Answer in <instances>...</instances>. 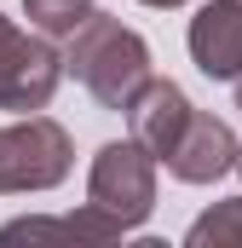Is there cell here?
<instances>
[{"instance_id":"6da1fadb","label":"cell","mask_w":242,"mask_h":248,"mask_svg":"<svg viewBox=\"0 0 242 248\" xmlns=\"http://www.w3.org/2000/svg\"><path fill=\"white\" fill-rule=\"evenodd\" d=\"M63 69L87 87V98L98 110H127L133 93L156 75L150 69V41L121 23L110 12H92L75 35H69V52H63Z\"/></svg>"},{"instance_id":"7a4b0ae2","label":"cell","mask_w":242,"mask_h":248,"mask_svg":"<svg viewBox=\"0 0 242 248\" xmlns=\"http://www.w3.org/2000/svg\"><path fill=\"white\" fill-rule=\"evenodd\" d=\"M75 168V139L69 127L29 110L0 127V196H29V190H58Z\"/></svg>"},{"instance_id":"3957f363","label":"cell","mask_w":242,"mask_h":248,"mask_svg":"<svg viewBox=\"0 0 242 248\" xmlns=\"http://www.w3.org/2000/svg\"><path fill=\"white\" fill-rule=\"evenodd\" d=\"M87 202L98 214H110L121 231H138L156 208V156L133 139L98 144V156L87 168Z\"/></svg>"},{"instance_id":"277c9868","label":"cell","mask_w":242,"mask_h":248,"mask_svg":"<svg viewBox=\"0 0 242 248\" xmlns=\"http://www.w3.org/2000/svg\"><path fill=\"white\" fill-rule=\"evenodd\" d=\"M58 81H63L58 41H46L35 29H17L12 17H0V110H12V116L46 110L52 93H58Z\"/></svg>"},{"instance_id":"5b68a950","label":"cell","mask_w":242,"mask_h":248,"mask_svg":"<svg viewBox=\"0 0 242 248\" xmlns=\"http://www.w3.org/2000/svg\"><path fill=\"white\" fill-rule=\"evenodd\" d=\"M162 162H167V173L179 185H213V179H225L237 168V133L208 110H190L184 133L173 139V150Z\"/></svg>"},{"instance_id":"8992f818","label":"cell","mask_w":242,"mask_h":248,"mask_svg":"<svg viewBox=\"0 0 242 248\" xmlns=\"http://www.w3.org/2000/svg\"><path fill=\"white\" fill-rule=\"evenodd\" d=\"M190 98H184L179 81H167V75H150L138 93H133V104H127V139L133 144H144L156 162L173 150V139L184 133V122H190Z\"/></svg>"},{"instance_id":"52a82bcc","label":"cell","mask_w":242,"mask_h":248,"mask_svg":"<svg viewBox=\"0 0 242 248\" xmlns=\"http://www.w3.org/2000/svg\"><path fill=\"white\" fill-rule=\"evenodd\" d=\"M184 46H190V63L208 81H231L242 69V0H208L190 17Z\"/></svg>"},{"instance_id":"ba28073f","label":"cell","mask_w":242,"mask_h":248,"mask_svg":"<svg viewBox=\"0 0 242 248\" xmlns=\"http://www.w3.org/2000/svg\"><path fill=\"white\" fill-rule=\"evenodd\" d=\"M92 12H98V0H23L29 29H35V35H46V41H69Z\"/></svg>"},{"instance_id":"9c48e42d","label":"cell","mask_w":242,"mask_h":248,"mask_svg":"<svg viewBox=\"0 0 242 248\" xmlns=\"http://www.w3.org/2000/svg\"><path fill=\"white\" fill-rule=\"evenodd\" d=\"M184 243L190 248H242V196H225V202H213L202 219H190V231H184Z\"/></svg>"},{"instance_id":"30bf717a","label":"cell","mask_w":242,"mask_h":248,"mask_svg":"<svg viewBox=\"0 0 242 248\" xmlns=\"http://www.w3.org/2000/svg\"><path fill=\"white\" fill-rule=\"evenodd\" d=\"M52 237H75V231H69V219L29 214V219H6V225H0V243H52Z\"/></svg>"},{"instance_id":"8fae6325","label":"cell","mask_w":242,"mask_h":248,"mask_svg":"<svg viewBox=\"0 0 242 248\" xmlns=\"http://www.w3.org/2000/svg\"><path fill=\"white\" fill-rule=\"evenodd\" d=\"M144 6H156V12H173V6H184V0H144Z\"/></svg>"},{"instance_id":"7c38bea8","label":"cell","mask_w":242,"mask_h":248,"mask_svg":"<svg viewBox=\"0 0 242 248\" xmlns=\"http://www.w3.org/2000/svg\"><path fill=\"white\" fill-rule=\"evenodd\" d=\"M231 87H237V110H242V69H237V75H231Z\"/></svg>"},{"instance_id":"4fadbf2b","label":"cell","mask_w":242,"mask_h":248,"mask_svg":"<svg viewBox=\"0 0 242 248\" xmlns=\"http://www.w3.org/2000/svg\"><path fill=\"white\" fill-rule=\"evenodd\" d=\"M231 173H242V139H237V168H231Z\"/></svg>"}]
</instances>
